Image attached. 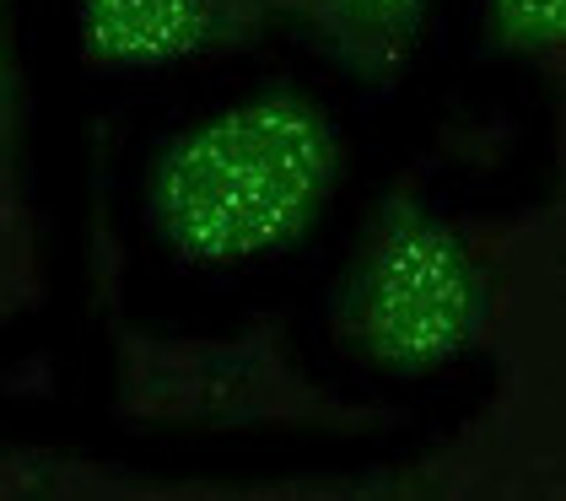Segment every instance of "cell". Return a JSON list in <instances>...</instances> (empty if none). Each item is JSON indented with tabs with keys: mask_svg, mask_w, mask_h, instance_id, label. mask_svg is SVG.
Here are the masks:
<instances>
[{
	"mask_svg": "<svg viewBox=\"0 0 566 501\" xmlns=\"http://www.w3.org/2000/svg\"><path fill=\"white\" fill-rule=\"evenodd\" d=\"M566 0H485V49L534 65L545 82L562 76Z\"/></svg>",
	"mask_w": 566,
	"mask_h": 501,
	"instance_id": "5",
	"label": "cell"
},
{
	"mask_svg": "<svg viewBox=\"0 0 566 501\" xmlns=\"http://www.w3.org/2000/svg\"><path fill=\"white\" fill-rule=\"evenodd\" d=\"M421 178L410 167L373 206L329 296L340 356L389 377H421L470 356L496 302L480 238L427 206Z\"/></svg>",
	"mask_w": 566,
	"mask_h": 501,
	"instance_id": "2",
	"label": "cell"
},
{
	"mask_svg": "<svg viewBox=\"0 0 566 501\" xmlns=\"http://www.w3.org/2000/svg\"><path fill=\"white\" fill-rule=\"evenodd\" d=\"M432 0H275V17H303L350 76L394 86L410 65Z\"/></svg>",
	"mask_w": 566,
	"mask_h": 501,
	"instance_id": "4",
	"label": "cell"
},
{
	"mask_svg": "<svg viewBox=\"0 0 566 501\" xmlns=\"http://www.w3.org/2000/svg\"><path fill=\"white\" fill-rule=\"evenodd\" d=\"M340 178L335 119L303 92L227 103L157 146L140 216L195 270H238L318 227Z\"/></svg>",
	"mask_w": 566,
	"mask_h": 501,
	"instance_id": "1",
	"label": "cell"
},
{
	"mask_svg": "<svg viewBox=\"0 0 566 501\" xmlns=\"http://www.w3.org/2000/svg\"><path fill=\"white\" fill-rule=\"evenodd\" d=\"M275 22V0H76V43L97 71H163L238 54Z\"/></svg>",
	"mask_w": 566,
	"mask_h": 501,
	"instance_id": "3",
	"label": "cell"
}]
</instances>
